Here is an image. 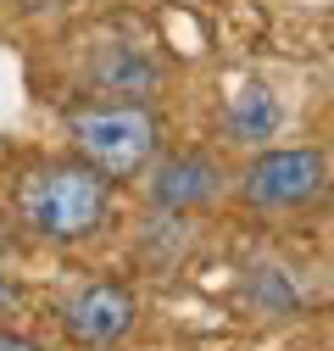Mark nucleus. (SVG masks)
<instances>
[{
  "instance_id": "20e7f679",
  "label": "nucleus",
  "mask_w": 334,
  "mask_h": 351,
  "mask_svg": "<svg viewBox=\"0 0 334 351\" xmlns=\"http://www.w3.org/2000/svg\"><path fill=\"white\" fill-rule=\"evenodd\" d=\"M140 324V295L117 279H95L78 285L62 301V335L78 351H112L117 340H129V329Z\"/></svg>"
},
{
  "instance_id": "9d476101",
  "label": "nucleus",
  "mask_w": 334,
  "mask_h": 351,
  "mask_svg": "<svg viewBox=\"0 0 334 351\" xmlns=\"http://www.w3.org/2000/svg\"><path fill=\"white\" fill-rule=\"evenodd\" d=\"M0 351H45L39 340H28V335H12V329H0Z\"/></svg>"
},
{
  "instance_id": "0eeeda50",
  "label": "nucleus",
  "mask_w": 334,
  "mask_h": 351,
  "mask_svg": "<svg viewBox=\"0 0 334 351\" xmlns=\"http://www.w3.org/2000/svg\"><path fill=\"white\" fill-rule=\"evenodd\" d=\"M279 123H284V101L268 90V84H245V90L229 101V112H223V134L240 151H262L279 134Z\"/></svg>"
},
{
  "instance_id": "423d86ee",
  "label": "nucleus",
  "mask_w": 334,
  "mask_h": 351,
  "mask_svg": "<svg viewBox=\"0 0 334 351\" xmlns=\"http://www.w3.org/2000/svg\"><path fill=\"white\" fill-rule=\"evenodd\" d=\"M162 62L140 45H95L84 56V84L101 101H151L162 90Z\"/></svg>"
},
{
  "instance_id": "6e6552de",
  "label": "nucleus",
  "mask_w": 334,
  "mask_h": 351,
  "mask_svg": "<svg viewBox=\"0 0 334 351\" xmlns=\"http://www.w3.org/2000/svg\"><path fill=\"white\" fill-rule=\"evenodd\" d=\"M245 306L257 318H290L301 306V295L290 290V279L279 274V268H250L245 274Z\"/></svg>"
},
{
  "instance_id": "f257e3e1",
  "label": "nucleus",
  "mask_w": 334,
  "mask_h": 351,
  "mask_svg": "<svg viewBox=\"0 0 334 351\" xmlns=\"http://www.w3.org/2000/svg\"><path fill=\"white\" fill-rule=\"evenodd\" d=\"M17 217L34 240L73 245L106 229L112 217V179L90 162H45L17 179Z\"/></svg>"
},
{
  "instance_id": "9b49d317",
  "label": "nucleus",
  "mask_w": 334,
  "mask_h": 351,
  "mask_svg": "<svg viewBox=\"0 0 334 351\" xmlns=\"http://www.w3.org/2000/svg\"><path fill=\"white\" fill-rule=\"evenodd\" d=\"M6 251H12V229H6V223H0V256H6Z\"/></svg>"
},
{
  "instance_id": "1a4fd4ad",
  "label": "nucleus",
  "mask_w": 334,
  "mask_h": 351,
  "mask_svg": "<svg viewBox=\"0 0 334 351\" xmlns=\"http://www.w3.org/2000/svg\"><path fill=\"white\" fill-rule=\"evenodd\" d=\"M17 301H23L17 279H12V274H0V318H12V313H17Z\"/></svg>"
},
{
  "instance_id": "7ed1b4c3",
  "label": "nucleus",
  "mask_w": 334,
  "mask_h": 351,
  "mask_svg": "<svg viewBox=\"0 0 334 351\" xmlns=\"http://www.w3.org/2000/svg\"><path fill=\"white\" fill-rule=\"evenodd\" d=\"M234 190L257 217H301L334 195V162L323 145H262Z\"/></svg>"
},
{
  "instance_id": "39448f33",
  "label": "nucleus",
  "mask_w": 334,
  "mask_h": 351,
  "mask_svg": "<svg viewBox=\"0 0 334 351\" xmlns=\"http://www.w3.org/2000/svg\"><path fill=\"white\" fill-rule=\"evenodd\" d=\"M223 167L206 156V151H179V156H156L151 173H145V190H151V206L167 212V217H190V212H206L218 195H223Z\"/></svg>"
},
{
  "instance_id": "f03ea898",
  "label": "nucleus",
  "mask_w": 334,
  "mask_h": 351,
  "mask_svg": "<svg viewBox=\"0 0 334 351\" xmlns=\"http://www.w3.org/2000/svg\"><path fill=\"white\" fill-rule=\"evenodd\" d=\"M67 140L78 162L123 184V179H145L151 162L162 156V117L151 112V101H90L67 112Z\"/></svg>"
}]
</instances>
